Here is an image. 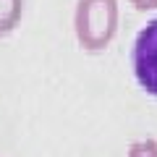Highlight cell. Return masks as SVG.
Returning a JSON list of instances; mask_svg holds the SVG:
<instances>
[{"label":"cell","instance_id":"6da1fadb","mask_svg":"<svg viewBox=\"0 0 157 157\" xmlns=\"http://www.w3.org/2000/svg\"><path fill=\"white\" fill-rule=\"evenodd\" d=\"M118 0H76L73 34L84 52H102L118 34Z\"/></svg>","mask_w":157,"mask_h":157},{"label":"cell","instance_id":"7a4b0ae2","mask_svg":"<svg viewBox=\"0 0 157 157\" xmlns=\"http://www.w3.org/2000/svg\"><path fill=\"white\" fill-rule=\"evenodd\" d=\"M131 68L136 84L149 97H157V16L139 29L131 47Z\"/></svg>","mask_w":157,"mask_h":157},{"label":"cell","instance_id":"3957f363","mask_svg":"<svg viewBox=\"0 0 157 157\" xmlns=\"http://www.w3.org/2000/svg\"><path fill=\"white\" fill-rule=\"evenodd\" d=\"M24 0H0V37H8L21 24Z\"/></svg>","mask_w":157,"mask_h":157},{"label":"cell","instance_id":"277c9868","mask_svg":"<svg viewBox=\"0 0 157 157\" xmlns=\"http://www.w3.org/2000/svg\"><path fill=\"white\" fill-rule=\"evenodd\" d=\"M126 157H157V141L155 139H139L131 141Z\"/></svg>","mask_w":157,"mask_h":157},{"label":"cell","instance_id":"5b68a950","mask_svg":"<svg viewBox=\"0 0 157 157\" xmlns=\"http://www.w3.org/2000/svg\"><path fill=\"white\" fill-rule=\"evenodd\" d=\"M128 3L136 8V11H141V13L155 11V8H157V0H128Z\"/></svg>","mask_w":157,"mask_h":157}]
</instances>
